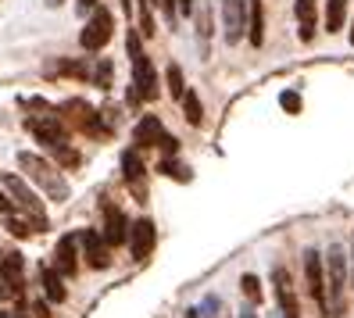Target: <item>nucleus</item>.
Masks as SVG:
<instances>
[{"mask_svg":"<svg viewBox=\"0 0 354 318\" xmlns=\"http://www.w3.org/2000/svg\"><path fill=\"white\" fill-rule=\"evenodd\" d=\"M351 44H354V29H351Z\"/></svg>","mask_w":354,"mask_h":318,"instance_id":"38","label":"nucleus"},{"mask_svg":"<svg viewBox=\"0 0 354 318\" xmlns=\"http://www.w3.org/2000/svg\"><path fill=\"white\" fill-rule=\"evenodd\" d=\"M0 318H8V315H4V311H0Z\"/></svg>","mask_w":354,"mask_h":318,"instance_id":"40","label":"nucleus"},{"mask_svg":"<svg viewBox=\"0 0 354 318\" xmlns=\"http://www.w3.org/2000/svg\"><path fill=\"white\" fill-rule=\"evenodd\" d=\"M15 318H29V315H15Z\"/></svg>","mask_w":354,"mask_h":318,"instance_id":"39","label":"nucleus"},{"mask_svg":"<svg viewBox=\"0 0 354 318\" xmlns=\"http://www.w3.org/2000/svg\"><path fill=\"white\" fill-rule=\"evenodd\" d=\"M176 11L179 15H190L194 11V0H176Z\"/></svg>","mask_w":354,"mask_h":318,"instance_id":"32","label":"nucleus"},{"mask_svg":"<svg viewBox=\"0 0 354 318\" xmlns=\"http://www.w3.org/2000/svg\"><path fill=\"white\" fill-rule=\"evenodd\" d=\"M44 290H47V297H50V301H57V304L68 297L65 283H61V272H57L54 265H47V268H44Z\"/></svg>","mask_w":354,"mask_h":318,"instance_id":"20","label":"nucleus"},{"mask_svg":"<svg viewBox=\"0 0 354 318\" xmlns=\"http://www.w3.org/2000/svg\"><path fill=\"white\" fill-rule=\"evenodd\" d=\"M18 168H22V172L32 179V183H39L47 189V197L50 200H57V204H65L68 200V183H65V176L57 172V168L47 161V158H39V154H29V151H22L18 154Z\"/></svg>","mask_w":354,"mask_h":318,"instance_id":"2","label":"nucleus"},{"mask_svg":"<svg viewBox=\"0 0 354 318\" xmlns=\"http://www.w3.org/2000/svg\"><path fill=\"white\" fill-rule=\"evenodd\" d=\"M272 283H276V301H279V311L283 318H301V308H297V293H294V283H290V272L283 265L272 268Z\"/></svg>","mask_w":354,"mask_h":318,"instance_id":"10","label":"nucleus"},{"mask_svg":"<svg viewBox=\"0 0 354 318\" xmlns=\"http://www.w3.org/2000/svg\"><path fill=\"white\" fill-rule=\"evenodd\" d=\"M344 11H347V0H329V8H326V29L329 32L344 29Z\"/></svg>","mask_w":354,"mask_h":318,"instance_id":"22","label":"nucleus"},{"mask_svg":"<svg viewBox=\"0 0 354 318\" xmlns=\"http://www.w3.org/2000/svg\"><path fill=\"white\" fill-rule=\"evenodd\" d=\"M61 118H65L68 125H75V129H82V133H100L97 111L90 108L86 100H79V97H72V100L61 104Z\"/></svg>","mask_w":354,"mask_h":318,"instance_id":"8","label":"nucleus"},{"mask_svg":"<svg viewBox=\"0 0 354 318\" xmlns=\"http://www.w3.org/2000/svg\"><path fill=\"white\" fill-rule=\"evenodd\" d=\"M122 8H126V11H129V8H133V0H122Z\"/></svg>","mask_w":354,"mask_h":318,"instance_id":"36","label":"nucleus"},{"mask_svg":"<svg viewBox=\"0 0 354 318\" xmlns=\"http://www.w3.org/2000/svg\"><path fill=\"white\" fill-rule=\"evenodd\" d=\"M129 57H133V90L140 100H154L158 97V75L154 65L140 50V32H129Z\"/></svg>","mask_w":354,"mask_h":318,"instance_id":"4","label":"nucleus"},{"mask_svg":"<svg viewBox=\"0 0 354 318\" xmlns=\"http://www.w3.org/2000/svg\"><path fill=\"white\" fill-rule=\"evenodd\" d=\"M47 4H61V0H47Z\"/></svg>","mask_w":354,"mask_h":318,"instance_id":"37","label":"nucleus"},{"mask_svg":"<svg viewBox=\"0 0 354 318\" xmlns=\"http://www.w3.org/2000/svg\"><path fill=\"white\" fill-rule=\"evenodd\" d=\"M240 318H258V315H254L251 308H247V311H240Z\"/></svg>","mask_w":354,"mask_h":318,"instance_id":"34","label":"nucleus"},{"mask_svg":"<svg viewBox=\"0 0 354 318\" xmlns=\"http://www.w3.org/2000/svg\"><path fill=\"white\" fill-rule=\"evenodd\" d=\"M240 286H243V293L251 297V301H261V283H258V275H243Z\"/></svg>","mask_w":354,"mask_h":318,"instance_id":"26","label":"nucleus"},{"mask_svg":"<svg viewBox=\"0 0 354 318\" xmlns=\"http://www.w3.org/2000/svg\"><path fill=\"white\" fill-rule=\"evenodd\" d=\"M54 268L61 275H75L79 272V250H75V236H61L57 250H54Z\"/></svg>","mask_w":354,"mask_h":318,"instance_id":"14","label":"nucleus"},{"mask_svg":"<svg viewBox=\"0 0 354 318\" xmlns=\"http://www.w3.org/2000/svg\"><path fill=\"white\" fill-rule=\"evenodd\" d=\"M93 79H97V86H104V90H108V82H111V65H108V61H104V65H97Z\"/></svg>","mask_w":354,"mask_h":318,"instance_id":"28","label":"nucleus"},{"mask_svg":"<svg viewBox=\"0 0 354 318\" xmlns=\"http://www.w3.org/2000/svg\"><path fill=\"white\" fill-rule=\"evenodd\" d=\"M44 72H47L50 79H54V75H72V79H90V75H93V68H90L86 57H82V61H50Z\"/></svg>","mask_w":354,"mask_h":318,"instance_id":"18","label":"nucleus"},{"mask_svg":"<svg viewBox=\"0 0 354 318\" xmlns=\"http://www.w3.org/2000/svg\"><path fill=\"white\" fill-rule=\"evenodd\" d=\"M165 79H169L172 97H183V93H186V86H183V68H179V65H169V75H165Z\"/></svg>","mask_w":354,"mask_h":318,"instance_id":"24","label":"nucleus"},{"mask_svg":"<svg viewBox=\"0 0 354 318\" xmlns=\"http://www.w3.org/2000/svg\"><path fill=\"white\" fill-rule=\"evenodd\" d=\"M279 104H283V111L297 115V111H301V93H297V90H283V93H279Z\"/></svg>","mask_w":354,"mask_h":318,"instance_id":"25","label":"nucleus"},{"mask_svg":"<svg viewBox=\"0 0 354 318\" xmlns=\"http://www.w3.org/2000/svg\"><path fill=\"white\" fill-rule=\"evenodd\" d=\"M4 186H8V194H11V204L15 207H22L26 215L32 218V225H36V232L39 229H47V215H44V204L36 200V194L22 183V176H15V172H8L4 176Z\"/></svg>","mask_w":354,"mask_h":318,"instance_id":"5","label":"nucleus"},{"mask_svg":"<svg viewBox=\"0 0 354 318\" xmlns=\"http://www.w3.org/2000/svg\"><path fill=\"white\" fill-rule=\"evenodd\" d=\"M26 129L47 147V151H54L61 158V165H68L75 168L79 165V154L68 151V129H65V122H61L57 115H29L26 118Z\"/></svg>","mask_w":354,"mask_h":318,"instance_id":"1","label":"nucleus"},{"mask_svg":"<svg viewBox=\"0 0 354 318\" xmlns=\"http://www.w3.org/2000/svg\"><path fill=\"white\" fill-rule=\"evenodd\" d=\"M304 275H308V293L326 311V265L319 250H304Z\"/></svg>","mask_w":354,"mask_h":318,"instance_id":"9","label":"nucleus"},{"mask_svg":"<svg viewBox=\"0 0 354 318\" xmlns=\"http://www.w3.org/2000/svg\"><path fill=\"white\" fill-rule=\"evenodd\" d=\"M344 286H347V254L344 247H329L326 254V315H344Z\"/></svg>","mask_w":354,"mask_h":318,"instance_id":"3","label":"nucleus"},{"mask_svg":"<svg viewBox=\"0 0 354 318\" xmlns=\"http://www.w3.org/2000/svg\"><path fill=\"white\" fill-rule=\"evenodd\" d=\"M100 236L108 240V247H122L129 240V222L118 207H104V232Z\"/></svg>","mask_w":354,"mask_h":318,"instance_id":"12","label":"nucleus"},{"mask_svg":"<svg viewBox=\"0 0 354 318\" xmlns=\"http://www.w3.org/2000/svg\"><path fill=\"white\" fill-rule=\"evenodd\" d=\"M158 8L165 11V15H169V18H176L179 11H176V0H158Z\"/></svg>","mask_w":354,"mask_h":318,"instance_id":"30","label":"nucleus"},{"mask_svg":"<svg viewBox=\"0 0 354 318\" xmlns=\"http://www.w3.org/2000/svg\"><path fill=\"white\" fill-rule=\"evenodd\" d=\"M11 211H15L11 197H4V194H0V215H11Z\"/></svg>","mask_w":354,"mask_h":318,"instance_id":"31","label":"nucleus"},{"mask_svg":"<svg viewBox=\"0 0 354 318\" xmlns=\"http://www.w3.org/2000/svg\"><path fill=\"white\" fill-rule=\"evenodd\" d=\"M8 229L15 232V236H18V240H26V236H29V232H36V229H32V225H29L26 218H11V215H8Z\"/></svg>","mask_w":354,"mask_h":318,"instance_id":"27","label":"nucleus"},{"mask_svg":"<svg viewBox=\"0 0 354 318\" xmlns=\"http://www.w3.org/2000/svg\"><path fill=\"white\" fill-rule=\"evenodd\" d=\"M315 0H297V36L304 39V44H311L315 39Z\"/></svg>","mask_w":354,"mask_h":318,"instance_id":"16","label":"nucleus"},{"mask_svg":"<svg viewBox=\"0 0 354 318\" xmlns=\"http://www.w3.org/2000/svg\"><path fill=\"white\" fill-rule=\"evenodd\" d=\"M247 39L254 47L265 44V11H261V0H251V22H247Z\"/></svg>","mask_w":354,"mask_h":318,"instance_id":"19","label":"nucleus"},{"mask_svg":"<svg viewBox=\"0 0 354 318\" xmlns=\"http://www.w3.org/2000/svg\"><path fill=\"white\" fill-rule=\"evenodd\" d=\"M154 240H158V232H154V222L151 218H140V222L129 225V250H133L136 261H147L151 258Z\"/></svg>","mask_w":354,"mask_h":318,"instance_id":"11","label":"nucleus"},{"mask_svg":"<svg viewBox=\"0 0 354 318\" xmlns=\"http://www.w3.org/2000/svg\"><path fill=\"white\" fill-rule=\"evenodd\" d=\"M183 111H186V122H190V125H201L204 122V108H201V97L194 93V90H186L183 97Z\"/></svg>","mask_w":354,"mask_h":318,"instance_id":"21","label":"nucleus"},{"mask_svg":"<svg viewBox=\"0 0 354 318\" xmlns=\"http://www.w3.org/2000/svg\"><path fill=\"white\" fill-rule=\"evenodd\" d=\"M161 172L169 176V179L190 183V165H183V161H176V158H165V161H161Z\"/></svg>","mask_w":354,"mask_h":318,"instance_id":"23","label":"nucleus"},{"mask_svg":"<svg viewBox=\"0 0 354 318\" xmlns=\"http://www.w3.org/2000/svg\"><path fill=\"white\" fill-rule=\"evenodd\" d=\"M93 4H97V0H79V11L86 15V8H93Z\"/></svg>","mask_w":354,"mask_h":318,"instance_id":"33","label":"nucleus"},{"mask_svg":"<svg viewBox=\"0 0 354 318\" xmlns=\"http://www.w3.org/2000/svg\"><path fill=\"white\" fill-rule=\"evenodd\" d=\"M133 140H136L140 151H147V147H158V143L165 140V125H161V118H158V115H143V118L136 122V129H133Z\"/></svg>","mask_w":354,"mask_h":318,"instance_id":"13","label":"nucleus"},{"mask_svg":"<svg viewBox=\"0 0 354 318\" xmlns=\"http://www.w3.org/2000/svg\"><path fill=\"white\" fill-rule=\"evenodd\" d=\"M186 318H201V311L194 308V311H186Z\"/></svg>","mask_w":354,"mask_h":318,"instance_id":"35","label":"nucleus"},{"mask_svg":"<svg viewBox=\"0 0 354 318\" xmlns=\"http://www.w3.org/2000/svg\"><path fill=\"white\" fill-rule=\"evenodd\" d=\"M75 243L82 247V258H86L90 268H108L111 265V247H108V240H104L97 229H82L75 236Z\"/></svg>","mask_w":354,"mask_h":318,"instance_id":"6","label":"nucleus"},{"mask_svg":"<svg viewBox=\"0 0 354 318\" xmlns=\"http://www.w3.org/2000/svg\"><path fill=\"white\" fill-rule=\"evenodd\" d=\"M122 172H126L129 189L143 200V194H147V189L140 186V179H143V161H140V154H136V151H126V154H122Z\"/></svg>","mask_w":354,"mask_h":318,"instance_id":"17","label":"nucleus"},{"mask_svg":"<svg viewBox=\"0 0 354 318\" xmlns=\"http://www.w3.org/2000/svg\"><path fill=\"white\" fill-rule=\"evenodd\" d=\"M108 39H111V11L97 8L93 18L86 22V29H82V36H79V44H82V50H100Z\"/></svg>","mask_w":354,"mask_h":318,"instance_id":"7","label":"nucleus"},{"mask_svg":"<svg viewBox=\"0 0 354 318\" xmlns=\"http://www.w3.org/2000/svg\"><path fill=\"white\" fill-rule=\"evenodd\" d=\"M158 147L165 151V158H176V154H179V140H176V136H169V133H165V140H161Z\"/></svg>","mask_w":354,"mask_h":318,"instance_id":"29","label":"nucleus"},{"mask_svg":"<svg viewBox=\"0 0 354 318\" xmlns=\"http://www.w3.org/2000/svg\"><path fill=\"white\" fill-rule=\"evenodd\" d=\"M222 15H225V39H229V44H236V39L243 36V29H247V22H243V0H225Z\"/></svg>","mask_w":354,"mask_h":318,"instance_id":"15","label":"nucleus"}]
</instances>
